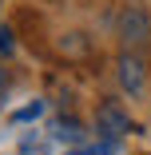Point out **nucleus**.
Wrapping results in <instances>:
<instances>
[{
	"mask_svg": "<svg viewBox=\"0 0 151 155\" xmlns=\"http://www.w3.org/2000/svg\"><path fill=\"white\" fill-rule=\"evenodd\" d=\"M151 40V16L139 4H127L119 12V48L123 52H143Z\"/></svg>",
	"mask_w": 151,
	"mask_h": 155,
	"instance_id": "nucleus-1",
	"label": "nucleus"
},
{
	"mask_svg": "<svg viewBox=\"0 0 151 155\" xmlns=\"http://www.w3.org/2000/svg\"><path fill=\"white\" fill-rule=\"evenodd\" d=\"M147 84V64H143V52H119V87L127 96H139Z\"/></svg>",
	"mask_w": 151,
	"mask_h": 155,
	"instance_id": "nucleus-2",
	"label": "nucleus"
},
{
	"mask_svg": "<svg viewBox=\"0 0 151 155\" xmlns=\"http://www.w3.org/2000/svg\"><path fill=\"white\" fill-rule=\"evenodd\" d=\"M96 127L103 131V139H119V135L131 131V119H127V111L119 107L115 100H107V104H100V111H96Z\"/></svg>",
	"mask_w": 151,
	"mask_h": 155,
	"instance_id": "nucleus-3",
	"label": "nucleus"
},
{
	"mask_svg": "<svg viewBox=\"0 0 151 155\" xmlns=\"http://www.w3.org/2000/svg\"><path fill=\"white\" fill-rule=\"evenodd\" d=\"M52 131L44 135V131H28L24 139H20V155H52Z\"/></svg>",
	"mask_w": 151,
	"mask_h": 155,
	"instance_id": "nucleus-4",
	"label": "nucleus"
},
{
	"mask_svg": "<svg viewBox=\"0 0 151 155\" xmlns=\"http://www.w3.org/2000/svg\"><path fill=\"white\" fill-rule=\"evenodd\" d=\"M52 139H60V143H80V139H84V127L72 123V119H56V123H52Z\"/></svg>",
	"mask_w": 151,
	"mask_h": 155,
	"instance_id": "nucleus-5",
	"label": "nucleus"
},
{
	"mask_svg": "<svg viewBox=\"0 0 151 155\" xmlns=\"http://www.w3.org/2000/svg\"><path fill=\"white\" fill-rule=\"evenodd\" d=\"M72 155H115V143L103 139V143H96V147H80V151H72Z\"/></svg>",
	"mask_w": 151,
	"mask_h": 155,
	"instance_id": "nucleus-6",
	"label": "nucleus"
},
{
	"mask_svg": "<svg viewBox=\"0 0 151 155\" xmlns=\"http://www.w3.org/2000/svg\"><path fill=\"white\" fill-rule=\"evenodd\" d=\"M40 111H44V100H36V104H32V107H24V111H16V115H12V119H20V123H24V119H36V115H40Z\"/></svg>",
	"mask_w": 151,
	"mask_h": 155,
	"instance_id": "nucleus-7",
	"label": "nucleus"
},
{
	"mask_svg": "<svg viewBox=\"0 0 151 155\" xmlns=\"http://www.w3.org/2000/svg\"><path fill=\"white\" fill-rule=\"evenodd\" d=\"M8 52H12V32L0 28V56H8Z\"/></svg>",
	"mask_w": 151,
	"mask_h": 155,
	"instance_id": "nucleus-8",
	"label": "nucleus"
}]
</instances>
